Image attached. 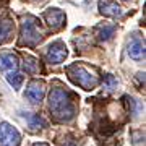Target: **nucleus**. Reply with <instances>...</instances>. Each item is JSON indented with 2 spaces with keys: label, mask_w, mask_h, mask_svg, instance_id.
<instances>
[{
  "label": "nucleus",
  "mask_w": 146,
  "mask_h": 146,
  "mask_svg": "<svg viewBox=\"0 0 146 146\" xmlns=\"http://www.w3.org/2000/svg\"><path fill=\"white\" fill-rule=\"evenodd\" d=\"M75 98L70 91L63 88H52L49 93V109L57 122H70L76 114Z\"/></svg>",
  "instance_id": "1"
},
{
  "label": "nucleus",
  "mask_w": 146,
  "mask_h": 146,
  "mask_svg": "<svg viewBox=\"0 0 146 146\" xmlns=\"http://www.w3.org/2000/svg\"><path fill=\"white\" fill-rule=\"evenodd\" d=\"M67 73L68 78L73 81V84H76V86L86 89V91H91L99 84V76L94 72L88 70L84 65H78V63L70 65L67 68Z\"/></svg>",
  "instance_id": "2"
},
{
  "label": "nucleus",
  "mask_w": 146,
  "mask_h": 146,
  "mask_svg": "<svg viewBox=\"0 0 146 146\" xmlns=\"http://www.w3.org/2000/svg\"><path fill=\"white\" fill-rule=\"evenodd\" d=\"M42 39V31L39 29L36 20L33 16L25 18V21L21 23V44L33 47Z\"/></svg>",
  "instance_id": "3"
},
{
  "label": "nucleus",
  "mask_w": 146,
  "mask_h": 146,
  "mask_svg": "<svg viewBox=\"0 0 146 146\" xmlns=\"http://www.w3.org/2000/svg\"><path fill=\"white\" fill-rule=\"evenodd\" d=\"M21 135L10 122H0V146H20Z\"/></svg>",
  "instance_id": "4"
},
{
  "label": "nucleus",
  "mask_w": 146,
  "mask_h": 146,
  "mask_svg": "<svg viewBox=\"0 0 146 146\" xmlns=\"http://www.w3.org/2000/svg\"><path fill=\"white\" fill-rule=\"evenodd\" d=\"M67 55H68V49L65 46V42L60 41V39L54 41L46 50V60L50 65H58V63L65 62Z\"/></svg>",
  "instance_id": "5"
},
{
  "label": "nucleus",
  "mask_w": 146,
  "mask_h": 146,
  "mask_svg": "<svg viewBox=\"0 0 146 146\" xmlns=\"http://www.w3.org/2000/svg\"><path fill=\"white\" fill-rule=\"evenodd\" d=\"M26 99L33 104H39L42 99H44V96H46V84L44 81H39V80H33L28 83V88H26Z\"/></svg>",
  "instance_id": "6"
},
{
  "label": "nucleus",
  "mask_w": 146,
  "mask_h": 146,
  "mask_svg": "<svg viewBox=\"0 0 146 146\" xmlns=\"http://www.w3.org/2000/svg\"><path fill=\"white\" fill-rule=\"evenodd\" d=\"M44 20L52 29H58L65 25V13L60 8H49L42 13Z\"/></svg>",
  "instance_id": "7"
},
{
  "label": "nucleus",
  "mask_w": 146,
  "mask_h": 146,
  "mask_svg": "<svg viewBox=\"0 0 146 146\" xmlns=\"http://www.w3.org/2000/svg\"><path fill=\"white\" fill-rule=\"evenodd\" d=\"M99 11L104 16H122L123 8L115 0H99Z\"/></svg>",
  "instance_id": "8"
},
{
  "label": "nucleus",
  "mask_w": 146,
  "mask_h": 146,
  "mask_svg": "<svg viewBox=\"0 0 146 146\" xmlns=\"http://www.w3.org/2000/svg\"><path fill=\"white\" fill-rule=\"evenodd\" d=\"M20 67V62H18V57L16 54L11 52H5V54H0V70L2 72H16Z\"/></svg>",
  "instance_id": "9"
},
{
  "label": "nucleus",
  "mask_w": 146,
  "mask_h": 146,
  "mask_svg": "<svg viewBox=\"0 0 146 146\" xmlns=\"http://www.w3.org/2000/svg\"><path fill=\"white\" fill-rule=\"evenodd\" d=\"M128 55L133 60H141L145 58V42L141 39H133L128 46Z\"/></svg>",
  "instance_id": "10"
},
{
  "label": "nucleus",
  "mask_w": 146,
  "mask_h": 146,
  "mask_svg": "<svg viewBox=\"0 0 146 146\" xmlns=\"http://www.w3.org/2000/svg\"><path fill=\"white\" fill-rule=\"evenodd\" d=\"M15 33V26H13V21L11 20H3L0 21V44H5L11 39Z\"/></svg>",
  "instance_id": "11"
},
{
  "label": "nucleus",
  "mask_w": 146,
  "mask_h": 146,
  "mask_svg": "<svg viewBox=\"0 0 146 146\" xmlns=\"http://www.w3.org/2000/svg\"><path fill=\"white\" fill-rule=\"evenodd\" d=\"M21 67H23V70H25L28 75H36V73L39 72V62H37V58L31 57V55H26V57H25Z\"/></svg>",
  "instance_id": "12"
},
{
  "label": "nucleus",
  "mask_w": 146,
  "mask_h": 146,
  "mask_svg": "<svg viewBox=\"0 0 146 146\" xmlns=\"http://www.w3.org/2000/svg\"><path fill=\"white\" fill-rule=\"evenodd\" d=\"M7 81H8V84L15 91H18L21 88V84H23V75L18 70L16 72H10V73H7Z\"/></svg>",
  "instance_id": "13"
},
{
  "label": "nucleus",
  "mask_w": 146,
  "mask_h": 146,
  "mask_svg": "<svg viewBox=\"0 0 146 146\" xmlns=\"http://www.w3.org/2000/svg\"><path fill=\"white\" fill-rule=\"evenodd\" d=\"M115 33V26L114 25H102L98 28V37L101 41H109L110 37L114 36Z\"/></svg>",
  "instance_id": "14"
},
{
  "label": "nucleus",
  "mask_w": 146,
  "mask_h": 146,
  "mask_svg": "<svg viewBox=\"0 0 146 146\" xmlns=\"http://www.w3.org/2000/svg\"><path fill=\"white\" fill-rule=\"evenodd\" d=\"M26 119H28V123H29V127H31L33 130H39V128H44L46 127V120L42 119L41 115L28 114Z\"/></svg>",
  "instance_id": "15"
},
{
  "label": "nucleus",
  "mask_w": 146,
  "mask_h": 146,
  "mask_svg": "<svg viewBox=\"0 0 146 146\" xmlns=\"http://www.w3.org/2000/svg\"><path fill=\"white\" fill-rule=\"evenodd\" d=\"M117 84H119V81L114 75H106L104 80H102V88H106L107 91H114L117 88Z\"/></svg>",
  "instance_id": "16"
},
{
  "label": "nucleus",
  "mask_w": 146,
  "mask_h": 146,
  "mask_svg": "<svg viewBox=\"0 0 146 146\" xmlns=\"http://www.w3.org/2000/svg\"><path fill=\"white\" fill-rule=\"evenodd\" d=\"M63 146H76V143H75V141H67Z\"/></svg>",
  "instance_id": "17"
}]
</instances>
